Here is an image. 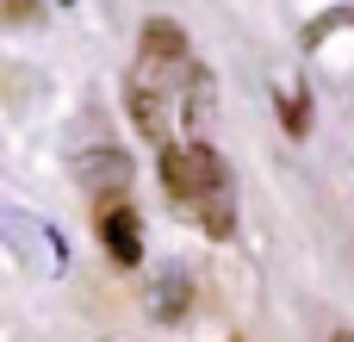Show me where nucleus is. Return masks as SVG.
<instances>
[{
    "label": "nucleus",
    "mask_w": 354,
    "mask_h": 342,
    "mask_svg": "<svg viewBox=\"0 0 354 342\" xmlns=\"http://www.w3.org/2000/svg\"><path fill=\"white\" fill-rule=\"evenodd\" d=\"M156 174H162V187L180 206H212V199L230 193V174H224V162H218L212 143H162Z\"/></svg>",
    "instance_id": "obj_1"
},
{
    "label": "nucleus",
    "mask_w": 354,
    "mask_h": 342,
    "mask_svg": "<svg viewBox=\"0 0 354 342\" xmlns=\"http://www.w3.org/2000/svg\"><path fill=\"white\" fill-rule=\"evenodd\" d=\"M93 231H100V243L112 249L118 268H137V262H143V224H137V212H131L124 199H106V206L93 212Z\"/></svg>",
    "instance_id": "obj_2"
},
{
    "label": "nucleus",
    "mask_w": 354,
    "mask_h": 342,
    "mask_svg": "<svg viewBox=\"0 0 354 342\" xmlns=\"http://www.w3.org/2000/svg\"><path fill=\"white\" fill-rule=\"evenodd\" d=\"M143 62H149L156 75H193V56H187V37H180V25H168V19H149V25H143Z\"/></svg>",
    "instance_id": "obj_3"
},
{
    "label": "nucleus",
    "mask_w": 354,
    "mask_h": 342,
    "mask_svg": "<svg viewBox=\"0 0 354 342\" xmlns=\"http://www.w3.org/2000/svg\"><path fill=\"white\" fill-rule=\"evenodd\" d=\"M131 118H137V131H143V137L168 143V137H162V93H156V87L131 81Z\"/></svg>",
    "instance_id": "obj_4"
},
{
    "label": "nucleus",
    "mask_w": 354,
    "mask_h": 342,
    "mask_svg": "<svg viewBox=\"0 0 354 342\" xmlns=\"http://www.w3.org/2000/svg\"><path fill=\"white\" fill-rule=\"evenodd\" d=\"M280 125H286L292 137H305V131H311V112H305V93H299V100H280Z\"/></svg>",
    "instance_id": "obj_5"
},
{
    "label": "nucleus",
    "mask_w": 354,
    "mask_h": 342,
    "mask_svg": "<svg viewBox=\"0 0 354 342\" xmlns=\"http://www.w3.org/2000/svg\"><path fill=\"white\" fill-rule=\"evenodd\" d=\"M330 342H354V336H348V330H336V336H330Z\"/></svg>",
    "instance_id": "obj_6"
}]
</instances>
